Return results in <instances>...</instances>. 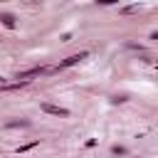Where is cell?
I'll return each instance as SVG.
<instances>
[{
  "label": "cell",
  "mask_w": 158,
  "mask_h": 158,
  "mask_svg": "<svg viewBox=\"0 0 158 158\" xmlns=\"http://www.w3.org/2000/svg\"><path fill=\"white\" fill-rule=\"evenodd\" d=\"M44 72V67H32V69H25V72H17V79H30V77H37V74H42Z\"/></svg>",
  "instance_id": "obj_3"
},
{
  "label": "cell",
  "mask_w": 158,
  "mask_h": 158,
  "mask_svg": "<svg viewBox=\"0 0 158 158\" xmlns=\"http://www.w3.org/2000/svg\"><path fill=\"white\" fill-rule=\"evenodd\" d=\"M0 22L7 27V30H12L17 22H15V15H10V12H0Z\"/></svg>",
  "instance_id": "obj_4"
},
{
  "label": "cell",
  "mask_w": 158,
  "mask_h": 158,
  "mask_svg": "<svg viewBox=\"0 0 158 158\" xmlns=\"http://www.w3.org/2000/svg\"><path fill=\"white\" fill-rule=\"evenodd\" d=\"M7 126H30V121H10Z\"/></svg>",
  "instance_id": "obj_6"
},
{
  "label": "cell",
  "mask_w": 158,
  "mask_h": 158,
  "mask_svg": "<svg viewBox=\"0 0 158 158\" xmlns=\"http://www.w3.org/2000/svg\"><path fill=\"white\" fill-rule=\"evenodd\" d=\"M35 146H37V141H35V143H25V146L17 148V153H25V151H30V148H35Z\"/></svg>",
  "instance_id": "obj_5"
},
{
  "label": "cell",
  "mask_w": 158,
  "mask_h": 158,
  "mask_svg": "<svg viewBox=\"0 0 158 158\" xmlns=\"http://www.w3.org/2000/svg\"><path fill=\"white\" fill-rule=\"evenodd\" d=\"M86 54H89V52H79V54H72V57H67L64 62H59V67H57V69L72 67V64H77V62H81V59H86Z\"/></svg>",
  "instance_id": "obj_2"
},
{
  "label": "cell",
  "mask_w": 158,
  "mask_h": 158,
  "mask_svg": "<svg viewBox=\"0 0 158 158\" xmlns=\"http://www.w3.org/2000/svg\"><path fill=\"white\" fill-rule=\"evenodd\" d=\"M42 111L44 114H52V116H69V109H64V106H54V104H42Z\"/></svg>",
  "instance_id": "obj_1"
},
{
  "label": "cell",
  "mask_w": 158,
  "mask_h": 158,
  "mask_svg": "<svg viewBox=\"0 0 158 158\" xmlns=\"http://www.w3.org/2000/svg\"><path fill=\"white\" fill-rule=\"evenodd\" d=\"M0 81H2V77H0Z\"/></svg>",
  "instance_id": "obj_7"
}]
</instances>
